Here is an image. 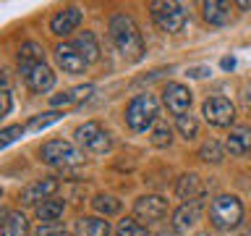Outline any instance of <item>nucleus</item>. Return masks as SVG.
I'll use <instances>...</instances> for the list:
<instances>
[{
	"label": "nucleus",
	"mask_w": 251,
	"mask_h": 236,
	"mask_svg": "<svg viewBox=\"0 0 251 236\" xmlns=\"http://www.w3.org/2000/svg\"><path fill=\"white\" fill-rule=\"evenodd\" d=\"M29 234V220L19 210H5L3 212V234L0 236H26Z\"/></svg>",
	"instance_id": "obj_19"
},
{
	"label": "nucleus",
	"mask_w": 251,
	"mask_h": 236,
	"mask_svg": "<svg viewBox=\"0 0 251 236\" xmlns=\"http://www.w3.org/2000/svg\"><path fill=\"white\" fill-rule=\"evenodd\" d=\"M199 157L204 163H223V157H225V149H223V145L220 142H215V139H207L204 145L199 147Z\"/></svg>",
	"instance_id": "obj_25"
},
{
	"label": "nucleus",
	"mask_w": 251,
	"mask_h": 236,
	"mask_svg": "<svg viewBox=\"0 0 251 236\" xmlns=\"http://www.w3.org/2000/svg\"><path fill=\"white\" fill-rule=\"evenodd\" d=\"M58 186H60L58 178H37L26 189H21V202L24 205H42L45 200H50L58 192Z\"/></svg>",
	"instance_id": "obj_13"
},
{
	"label": "nucleus",
	"mask_w": 251,
	"mask_h": 236,
	"mask_svg": "<svg viewBox=\"0 0 251 236\" xmlns=\"http://www.w3.org/2000/svg\"><path fill=\"white\" fill-rule=\"evenodd\" d=\"M133 215L136 220L149 226V223H160V220L168 215V200H162L160 194H144L133 202Z\"/></svg>",
	"instance_id": "obj_8"
},
{
	"label": "nucleus",
	"mask_w": 251,
	"mask_h": 236,
	"mask_svg": "<svg viewBox=\"0 0 251 236\" xmlns=\"http://www.w3.org/2000/svg\"><path fill=\"white\" fill-rule=\"evenodd\" d=\"M55 60H58V66L63 68V74H84V68L89 66V63L84 60V55L76 50L74 42H60L55 47Z\"/></svg>",
	"instance_id": "obj_12"
},
{
	"label": "nucleus",
	"mask_w": 251,
	"mask_h": 236,
	"mask_svg": "<svg viewBox=\"0 0 251 236\" xmlns=\"http://www.w3.org/2000/svg\"><path fill=\"white\" fill-rule=\"evenodd\" d=\"M196 236H209V234H196Z\"/></svg>",
	"instance_id": "obj_37"
},
{
	"label": "nucleus",
	"mask_w": 251,
	"mask_h": 236,
	"mask_svg": "<svg viewBox=\"0 0 251 236\" xmlns=\"http://www.w3.org/2000/svg\"><path fill=\"white\" fill-rule=\"evenodd\" d=\"M16 60H19L21 68H29V66H37V63H45V47L39 45V42H21Z\"/></svg>",
	"instance_id": "obj_22"
},
{
	"label": "nucleus",
	"mask_w": 251,
	"mask_h": 236,
	"mask_svg": "<svg viewBox=\"0 0 251 236\" xmlns=\"http://www.w3.org/2000/svg\"><path fill=\"white\" fill-rule=\"evenodd\" d=\"M204 189H201V178L196 176V173H183V176L178 178L176 184V197L183 202H194V200H201Z\"/></svg>",
	"instance_id": "obj_16"
},
{
	"label": "nucleus",
	"mask_w": 251,
	"mask_h": 236,
	"mask_svg": "<svg viewBox=\"0 0 251 236\" xmlns=\"http://www.w3.org/2000/svg\"><path fill=\"white\" fill-rule=\"evenodd\" d=\"M201 11L204 21L212 27H225L233 21V3H225V0H207V3H201Z\"/></svg>",
	"instance_id": "obj_15"
},
{
	"label": "nucleus",
	"mask_w": 251,
	"mask_h": 236,
	"mask_svg": "<svg viewBox=\"0 0 251 236\" xmlns=\"http://www.w3.org/2000/svg\"><path fill=\"white\" fill-rule=\"evenodd\" d=\"M157 116H160V100L149 92L136 94L128 105H126V123L131 131H147L154 129Z\"/></svg>",
	"instance_id": "obj_2"
},
{
	"label": "nucleus",
	"mask_w": 251,
	"mask_h": 236,
	"mask_svg": "<svg viewBox=\"0 0 251 236\" xmlns=\"http://www.w3.org/2000/svg\"><path fill=\"white\" fill-rule=\"evenodd\" d=\"M154 236H178V231H176V228H160Z\"/></svg>",
	"instance_id": "obj_35"
},
{
	"label": "nucleus",
	"mask_w": 251,
	"mask_h": 236,
	"mask_svg": "<svg viewBox=\"0 0 251 236\" xmlns=\"http://www.w3.org/2000/svg\"><path fill=\"white\" fill-rule=\"evenodd\" d=\"M201 200H194V202H183L180 207L173 212V228H176L178 234L188 231L191 226H196V220L201 218Z\"/></svg>",
	"instance_id": "obj_14"
},
{
	"label": "nucleus",
	"mask_w": 251,
	"mask_h": 236,
	"mask_svg": "<svg viewBox=\"0 0 251 236\" xmlns=\"http://www.w3.org/2000/svg\"><path fill=\"white\" fill-rule=\"evenodd\" d=\"M235 5H238V8H251V3H249V0H241V3H235Z\"/></svg>",
	"instance_id": "obj_36"
},
{
	"label": "nucleus",
	"mask_w": 251,
	"mask_h": 236,
	"mask_svg": "<svg viewBox=\"0 0 251 236\" xmlns=\"http://www.w3.org/2000/svg\"><path fill=\"white\" fill-rule=\"evenodd\" d=\"M201 116L204 121L217 126V129H225V126H230L235 121V108L233 102L223 97V94H215V97H207L201 105Z\"/></svg>",
	"instance_id": "obj_7"
},
{
	"label": "nucleus",
	"mask_w": 251,
	"mask_h": 236,
	"mask_svg": "<svg viewBox=\"0 0 251 236\" xmlns=\"http://www.w3.org/2000/svg\"><path fill=\"white\" fill-rule=\"evenodd\" d=\"M209 220L220 231H233L243 220V205L233 194H220L209 205Z\"/></svg>",
	"instance_id": "obj_3"
},
{
	"label": "nucleus",
	"mask_w": 251,
	"mask_h": 236,
	"mask_svg": "<svg viewBox=\"0 0 251 236\" xmlns=\"http://www.w3.org/2000/svg\"><path fill=\"white\" fill-rule=\"evenodd\" d=\"M74 45H76V50L84 55L86 63H94L100 58V42H97V37H94V31H81Z\"/></svg>",
	"instance_id": "obj_23"
},
{
	"label": "nucleus",
	"mask_w": 251,
	"mask_h": 236,
	"mask_svg": "<svg viewBox=\"0 0 251 236\" xmlns=\"http://www.w3.org/2000/svg\"><path fill=\"white\" fill-rule=\"evenodd\" d=\"M110 223L105 218H92V215H86V218H78L76 220V234L78 236H110Z\"/></svg>",
	"instance_id": "obj_20"
},
{
	"label": "nucleus",
	"mask_w": 251,
	"mask_h": 236,
	"mask_svg": "<svg viewBox=\"0 0 251 236\" xmlns=\"http://www.w3.org/2000/svg\"><path fill=\"white\" fill-rule=\"evenodd\" d=\"M76 145L89 149V152H97V155H105L113 149V139H110V134L102 129L97 121H86L76 129Z\"/></svg>",
	"instance_id": "obj_6"
},
{
	"label": "nucleus",
	"mask_w": 251,
	"mask_h": 236,
	"mask_svg": "<svg viewBox=\"0 0 251 236\" xmlns=\"http://www.w3.org/2000/svg\"><path fill=\"white\" fill-rule=\"evenodd\" d=\"M0 97H3V116L11 113V105H13V100H11V87H5L3 92H0Z\"/></svg>",
	"instance_id": "obj_32"
},
{
	"label": "nucleus",
	"mask_w": 251,
	"mask_h": 236,
	"mask_svg": "<svg viewBox=\"0 0 251 236\" xmlns=\"http://www.w3.org/2000/svg\"><path fill=\"white\" fill-rule=\"evenodd\" d=\"M225 149H227L233 157L249 155V152H251V129H246V126L233 129L230 134H227V139H225Z\"/></svg>",
	"instance_id": "obj_17"
},
{
	"label": "nucleus",
	"mask_w": 251,
	"mask_h": 236,
	"mask_svg": "<svg viewBox=\"0 0 251 236\" xmlns=\"http://www.w3.org/2000/svg\"><path fill=\"white\" fill-rule=\"evenodd\" d=\"M21 74H24L26 87L34 94H45V92H50L55 87V74H52V68L47 66V63H37V66L21 68Z\"/></svg>",
	"instance_id": "obj_10"
},
{
	"label": "nucleus",
	"mask_w": 251,
	"mask_h": 236,
	"mask_svg": "<svg viewBox=\"0 0 251 236\" xmlns=\"http://www.w3.org/2000/svg\"><path fill=\"white\" fill-rule=\"evenodd\" d=\"M66 234V228H63L60 223H52V226H39L37 228V236H60Z\"/></svg>",
	"instance_id": "obj_31"
},
{
	"label": "nucleus",
	"mask_w": 251,
	"mask_h": 236,
	"mask_svg": "<svg viewBox=\"0 0 251 236\" xmlns=\"http://www.w3.org/2000/svg\"><path fill=\"white\" fill-rule=\"evenodd\" d=\"M63 212H66V202L50 197V200H45L42 205H37L34 215L39 220V226H52V223H60Z\"/></svg>",
	"instance_id": "obj_18"
},
{
	"label": "nucleus",
	"mask_w": 251,
	"mask_h": 236,
	"mask_svg": "<svg viewBox=\"0 0 251 236\" xmlns=\"http://www.w3.org/2000/svg\"><path fill=\"white\" fill-rule=\"evenodd\" d=\"M39 157L45 165H52V168H71L84 160V152L66 139H50L39 149Z\"/></svg>",
	"instance_id": "obj_5"
},
{
	"label": "nucleus",
	"mask_w": 251,
	"mask_h": 236,
	"mask_svg": "<svg viewBox=\"0 0 251 236\" xmlns=\"http://www.w3.org/2000/svg\"><path fill=\"white\" fill-rule=\"evenodd\" d=\"M176 129L180 131V137H183L186 142L196 139V134H199V121H196V116L186 113V116H178L176 118Z\"/></svg>",
	"instance_id": "obj_26"
},
{
	"label": "nucleus",
	"mask_w": 251,
	"mask_h": 236,
	"mask_svg": "<svg viewBox=\"0 0 251 236\" xmlns=\"http://www.w3.org/2000/svg\"><path fill=\"white\" fill-rule=\"evenodd\" d=\"M149 142H152L154 147H168L170 142H173V131H170V126H168V123H154V129H152V137H149Z\"/></svg>",
	"instance_id": "obj_29"
},
{
	"label": "nucleus",
	"mask_w": 251,
	"mask_h": 236,
	"mask_svg": "<svg viewBox=\"0 0 251 236\" xmlns=\"http://www.w3.org/2000/svg\"><path fill=\"white\" fill-rule=\"evenodd\" d=\"M63 118V113L60 110H47V113H42V116H34L31 121L26 123V131H42V129H47V126H52V123H58Z\"/></svg>",
	"instance_id": "obj_28"
},
{
	"label": "nucleus",
	"mask_w": 251,
	"mask_h": 236,
	"mask_svg": "<svg viewBox=\"0 0 251 236\" xmlns=\"http://www.w3.org/2000/svg\"><path fill=\"white\" fill-rule=\"evenodd\" d=\"M81 21H84L81 8L68 5V8H63V11H58L50 19V31L55 37H66V34H71V31H76L78 27H81Z\"/></svg>",
	"instance_id": "obj_11"
},
{
	"label": "nucleus",
	"mask_w": 251,
	"mask_h": 236,
	"mask_svg": "<svg viewBox=\"0 0 251 236\" xmlns=\"http://www.w3.org/2000/svg\"><path fill=\"white\" fill-rule=\"evenodd\" d=\"M149 11H152L154 24L162 31H168V34H178V31H183L186 24H188L186 5L176 3V0H157V3L149 5Z\"/></svg>",
	"instance_id": "obj_4"
},
{
	"label": "nucleus",
	"mask_w": 251,
	"mask_h": 236,
	"mask_svg": "<svg viewBox=\"0 0 251 236\" xmlns=\"http://www.w3.org/2000/svg\"><path fill=\"white\" fill-rule=\"evenodd\" d=\"M107 31H110V39H113L115 50L126 60H131V63L141 60V55H144V39H141V31L131 16L115 13L107 24Z\"/></svg>",
	"instance_id": "obj_1"
},
{
	"label": "nucleus",
	"mask_w": 251,
	"mask_h": 236,
	"mask_svg": "<svg viewBox=\"0 0 251 236\" xmlns=\"http://www.w3.org/2000/svg\"><path fill=\"white\" fill-rule=\"evenodd\" d=\"M60 236H71V234H68V231H66V234H60Z\"/></svg>",
	"instance_id": "obj_38"
},
{
	"label": "nucleus",
	"mask_w": 251,
	"mask_h": 236,
	"mask_svg": "<svg viewBox=\"0 0 251 236\" xmlns=\"http://www.w3.org/2000/svg\"><path fill=\"white\" fill-rule=\"evenodd\" d=\"M92 207L100 212V215H105V218H110V215H115V212H121V200L118 197H113V194H97L92 200Z\"/></svg>",
	"instance_id": "obj_24"
},
{
	"label": "nucleus",
	"mask_w": 251,
	"mask_h": 236,
	"mask_svg": "<svg viewBox=\"0 0 251 236\" xmlns=\"http://www.w3.org/2000/svg\"><path fill=\"white\" fill-rule=\"evenodd\" d=\"M220 66H223L225 71H233V68H235V58H230V55H227V58L220 60Z\"/></svg>",
	"instance_id": "obj_34"
},
{
	"label": "nucleus",
	"mask_w": 251,
	"mask_h": 236,
	"mask_svg": "<svg viewBox=\"0 0 251 236\" xmlns=\"http://www.w3.org/2000/svg\"><path fill=\"white\" fill-rule=\"evenodd\" d=\"M212 71L207 66H196V68H188V76H194V79H204V76H209Z\"/></svg>",
	"instance_id": "obj_33"
},
{
	"label": "nucleus",
	"mask_w": 251,
	"mask_h": 236,
	"mask_svg": "<svg viewBox=\"0 0 251 236\" xmlns=\"http://www.w3.org/2000/svg\"><path fill=\"white\" fill-rule=\"evenodd\" d=\"M24 131H26V126H5V129L0 131V147H8L11 142L19 139Z\"/></svg>",
	"instance_id": "obj_30"
},
{
	"label": "nucleus",
	"mask_w": 251,
	"mask_h": 236,
	"mask_svg": "<svg viewBox=\"0 0 251 236\" xmlns=\"http://www.w3.org/2000/svg\"><path fill=\"white\" fill-rule=\"evenodd\" d=\"M115 236H149L147 226L139 223L136 218H123L115 228Z\"/></svg>",
	"instance_id": "obj_27"
},
{
	"label": "nucleus",
	"mask_w": 251,
	"mask_h": 236,
	"mask_svg": "<svg viewBox=\"0 0 251 236\" xmlns=\"http://www.w3.org/2000/svg\"><path fill=\"white\" fill-rule=\"evenodd\" d=\"M92 92H94V87H92V84L74 87V89H68V92L58 94V97H52V100H50V105H52V110H58V108H68V105H76V102H81V100L89 97Z\"/></svg>",
	"instance_id": "obj_21"
},
{
	"label": "nucleus",
	"mask_w": 251,
	"mask_h": 236,
	"mask_svg": "<svg viewBox=\"0 0 251 236\" xmlns=\"http://www.w3.org/2000/svg\"><path fill=\"white\" fill-rule=\"evenodd\" d=\"M191 100H194V94H191V89H188L186 84L168 82L162 87V102H165V108H168L176 118L186 116L188 110H191Z\"/></svg>",
	"instance_id": "obj_9"
}]
</instances>
